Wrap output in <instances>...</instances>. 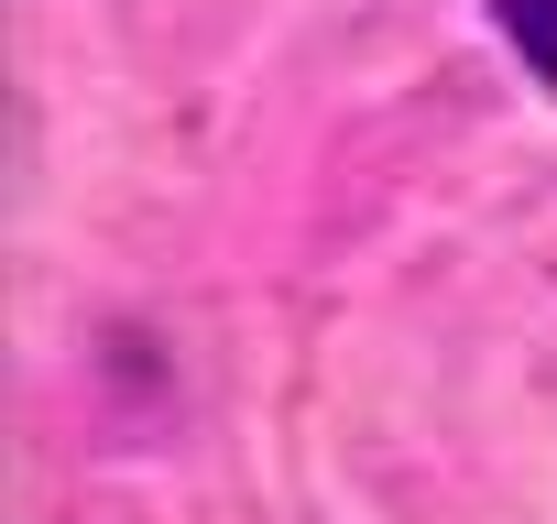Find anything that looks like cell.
<instances>
[{
    "mask_svg": "<svg viewBox=\"0 0 557 524\" xmlns=\"http://www.w3.org/2000/svg\"><path fill=\"white\" fill-rule=\"evenodd\" d=\"M492 23H503V45L557 88V0H492Z\"/></svg>",
    "mask_w": 557,
    "mask_h": 524,
    "instance_id": "6da1fadb",
    "label": "cell"
}]
</instances>
